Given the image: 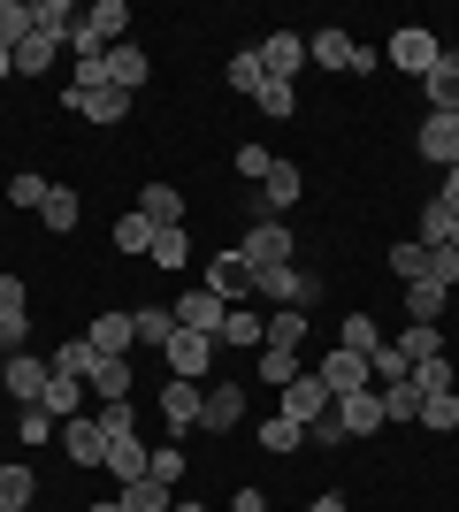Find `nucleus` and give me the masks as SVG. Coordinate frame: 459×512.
I'll return each instance as SVG.
<instances>
[{
  "label": "nucleus",
  "instance_id": "f257e3e1",
  "mask_svg": "<svg viewBox=\"0 0 459 512\" xmlns=\"http://www.w3.org/2000/svg\"><path fill=\"white\" fill-rule=\"evenodd\" d=\"M123 31H131V8H123V0H92L62 46L77 54V62H100V54H115V46H123Z\"/></svg>",
  "mask_w": 459,
  "mask_h": 512
},
{
  "label": "nucleus",
  "instance_id": "f03ea898",
  "mask_svg": "<svg viewBox=\"0 0 459 512\" xmlns=\"http://www.w3.org/2000/svg\"><path fill=\"white\" fill-rule=\"evenodd\" d=\"M253 291H261L268 306H314L322 299V276H314V268H261V276H253Z\"/></svg>",
  "mask_w": 459,
  "mask_h": 512
},
{
  "label": "nucleus",
  "instance_id": "7ed1b4c3",
  "mask_svg": "<svg viewBox=\"0 0 459 512\" xmlns=\"http://www.w3.org/2000/svg\"><path fill=\"white\" fill-rule=\"evenodd\" d=\"M383 54H391V62H398V69H406V77L421 85V77L437 69V54H444V46H437V31H429V23H398Z\"/></svg>",
  "mask_w": 459,
  "mask_h": 512
},
{
  "label": "nucleus",
  "instance_id": "20e7f679",
  "mask_svg": "<svg viewBox=\"0 0 459 512\" xmlns=\"http://www.w3.org/2000/svg\"><path fill=\"white\" fill-rule=\"evenodd\" d=\"M161 360H169L176 383H207V367H215V337H199V329H176Z\"/></svg>",
  "mask_w": 459,
  "mask_h": 512
},
{
  "label": "nucleus",
  "instance_id": "39448f33",
  "mask_svg": "<svg viewBox=\"0 0 459 512\" xmlns=\"http://www.w3.org/2000/svg\"><path fill=\"white\" fill-rule=\"evenodd\" d=\"M0 383H8V398H23V406H46V383H54V367H46L39 352H8Z\"/></svg>",
  "mask_w": 459,
  "mask_h": 512
},
{
  "label": "nucleus",
  "instance_id": "423d86ee",
  "mask_svg": "<svg viewBox=\"0 0 459 512\" xmlns=\"http://www.w3.org/2000/svg\"><path fill=\"white\" fill-rule=\"evenodd\" d=\"M238 253L253 260V276H261V268H291V230H284V222H253Z\"/></svg>",
  "mask_w": 459,
  "mask_h": 512
},
{
  "label": "nucleus",
  "instance_id": "0eeeda50",
  "mask_svg": "<svg viewBox=\"0 0 459 512\" xmlns=\"http://www.w3.org/2000/svg\"><path fill=\"white\" fill-rule=\"evenodd\" d=\"M207 291H215L222 306H238L245 291H253V260H245V253H230V245H222V253L207 260Z\"/></svg>",
  "mask_w": 459,
  "mask_h": 512
},
{
  "label": "nucleus",
  "instance_id": "6e6552de",
  "mask_svg": "<svg viewBox=\"0 0 459 512\" xmlns=\"http://www.w3.org/2000/svg\"><path fill=\"white\" fill-rule=\"evenodd\" d=\"M62 107H69V115H85V123H123V115H131V92H115V85L77 92V85H62Z\"/></svg>",
  "mask_w": 459,
  "mask_h": 512
},
{
  "label": "nucleus",
  "instance_id": "1a4fd4ad",
  "mask_svg": "<svg viewBox=\"0 0 459 512\" xmlns=\"http://www.w3.org/2000/svg\"><path fill=\"white\" fill-rule=\"evenodd\" d=\"M276 398H284V413H291V421H322V413L329 406H337V398H329V390H322V375H314V367H306V375H291V383L284 390H276Z\"/></svg>",
  "mask_w": 459,
  "mask_h": 512
},
{
  "label": "nucleus",
  "instance_id": "9d476101",
  "mask_svg": "<svg viewBox=\"0 0 459 512\" xmlns=\"http://www.w3.org/2000/svg\"><path fill=\"white\" fill-rule=\"evenodd\" d=\"M299 192H306V176L291 169V161H276V169L261 176V192H253V199H261V214H253V222H276L284 207H299Z\"/></svg>",
  "mask_w": 459,
  "mask_h": 512
},
{
  "label": "nucleus",
  "instance_id": "9b49d317",
  "mask_svg": "<svg viewBox=\"0 0 459 512\" xmlns=\"http://www.w3.org/2000/svg\"><path fill=\"white\" fill-rule=\"evenodd\" d=\"M62 451L77 467H108V428L92 421V413H77V421H62Z\"/></svg>",
  "mask_w": 459,
  "mask_h": 512
},
{
  "label": "nucleus",
  "instance_id": "f8f14e48",
  "mask_svg": "<svg viewBox=\"0 0 459 512\" xmlns=\"http://www.w3.org/2000/svg\"><path fill=\"white\" fill-rule=\"evenodd\" d=\"M314 375H322V390L329 398H352V390H368L375 375H368V360H360V352H345V344H337V352H329L322 367H314Z\"/></svg>",
  "mask_w": 459,
  "mask_h": 512
},
{
  "label": "nucleus",
  "instance_id": "ddd939ff",
  "mask_svg": "<svg viewBox=\"0 0 459 512\" xmlns=\"http://www.w3.org/2000/svg\"><path fill=\"white\" fill-rule=\"evenodd\" d=\"M253 54H261L268 85H291V77H299V69H306V39H291V31H276V39H261V46H253Z\"/></svg>",
  "mask_w": 459,
  "mask_h": 512
},
{
  "label": "nucleus",
  "instance_id": "4468645a",
  "mask_svg": "<svg viewBox=\"0 0 459 512\" xmlns=\"http://www.w3.org/2000/svg\"><path fill=\"white\" fill-rule=\"evenodd\" d=\"M238 421H245V383H215L207 398H199V428H215V436H230Z\"/></svg>",
  "mask_w": 459,
  "mask_h": 512
},
{
  "label": "nucleus",
  "instance_id": "2eb2a0df",
  "mask_svg": "<svg viewBox=\"0 0 459 512\" xmlns=\"http://www.w3.org/2000/svg\"><path fill=\"white\" fill-rule=\"evenodd\" d=\"M199 398H207V383H161V421H169V436H184V428H199Z\"/></svg>",
  "mask_w": 459,
  "mask_h": 512
},
{
  "label": "nucleus",
  "instance_id": "dca6fc26",
  "mask_svg": "<svg viewBox=\"0 0 459 512\" xmlns=\"http://www.w3.org/2000/svg\"><path fill=\"white\" fill-rule=\"evenodd\" d=\"M421 92H429V115H459V46L437 54V69L421 77Z\"/></svg>",
  "mask_w": 459,
  "mask_h": 512
},
{
  "label": "nucleus",
  "instance_id": "f3484780",
  "mask_svg": "<svg viewBox=\"0 0 459 512\" xmlns=\"http://www.w3.org/2000/svg\"><path fill=\"white\" fill-rule=\"evenodd\" d=\"M169 314H176V329H199V337H215V329H222V314H230V306H222L215 291L199 283V291H184V299H176Z\"/></svg>",
  "mask_w": 459,
  "mask_h": 512
},
{
  "label": "nucleus",
  "instance_id": "a211bd4d",
  "mask_svg": "<svg viewBox=\"0 0 459 512\" xmlns=\"http://www.w3.org/2000/svg\"><path fill=\"white\" fill-rule=\"evenodd\" d=\"M337 421H345V436H375V428H391L383 421V390H352V398H337Z\"/></svg>",
  "mask_w": 459,
  "mask_h": 512
},
{
  "label": "nucleus",
  "instance_id": "6ab92c4d",
  "mask_svg": "<svg viewBox=\"0 0 459 512\" xmlns=\"http://www.w3.org/2000/svg\"><path fill=\"white\" fill-rule=\"evenodd\" d=\"M85 344L100 352V360H131V344H138V329H131V314H100L85 329Z\"/></svg>",
  "mask_w": 459,
  "mask_h": 512
},
{
  "label": "nucleus",
  "instance_id": "aec40b11",
  "mask_svg": "<svg viewBox=\"0 0 459 512\" xmlns=\"http://www.w3.org/2000/svg\"><path fill=\"white\" fill-rule=\"evenodd\" d=\"M421 161L459 169V115H429V123H421Z\"/></svg>",
  "mask_w": 459,
  "mask_h": 512
},
{
  "label": "nucleus",
  "instance_id": "412c9836",
  "mask_svg": "<svg viewBox=\"0 0 459 512\" xmlns=\"http://www.w3.org/2000/svg\"><path fill=\"white\" fill-rule=\"evenodd\" d=\"M261 329H268V314L230 306V314H222V329H215V352H238V344H253V352H261Z\"/></svg>",
  "mask_w": 459,
  "mask_h": 512
},
{
  "label": "nucleus",
  "instance_id": "4be33fe9",
  "mask_svg": "<svg viewBox=\"0 0 459 512\" xmlns=\"http://www.w3.org/2000/svg\"><path fill=\"white\" fill-rule=\"evenodd\" d=\"M138 214H146L153 230H176V222H184V192H176V184H146V192H138Z\"/></svg>",
  "mask_w": 459,
  "mask_h": 512
},
{
  "label": "nucleus",
  "instance_id": "5701e85b",
  "mask_svg": "<svg viewBox=\"0 0 459 512\" xmlns=\"http://www.w3.org/2000/svg\"><path fill=\"white\" fill-rule=\"evenodd\" d=\"M352 31H337V23H329V31H314V39H306V62H322V69H352Z\"/></svg>",
  "mask_w": 459,
  "mask_h": 512
},
{
  "label": "nucleus",
  "instance_id": "b1692460",
  "mask_svg": "<svg viewBox=\"0 0 459 512\" xmlns=\"http://www.w3.org/2000/svg\"><path fill=\"white\" fill-rule=\"evenodd\" d=\"M85 390H100V406H108V398H131V390H138V375H131V360H92Z\"/></svg>",
  "mask_w": 459,
  "mask_h": 512
},
{
  "label": "nucleus",
  "instance_id": "393cba45",
  "mask_svg": "<svg viewBox=\"0 0 459 512\" xmlns=\"http://www.w3.org/2000/svg\"><path fill=\"white\" fill-rule=\"evenodd\" d=\"M261 344H268V352H299V344H306V314H299V306H276L268 329H261Z\"/></svg>",
  "mask_w": 459,
  "mask_h": 512
},
{
  "label": "nucleus",
  "instance_id": "a878e982",
  "mask_svg": "<svg viewBox=\"0 0 459 512\" xmlns=\"http://www.w3.org/2000/svg\"><path fill=\"white\" fill-rule=\"evenodd\" d=\"M146 69H153V62H146V54H138L131 39H123V46H115V54H108V85H115V92H138V85H146Z\"/></svg>",
  "mask_w": 459,
  "mask_h": 512
},
{
  "label": "nucleus",
  "instance_id": "bb28decb",
  "mask_svg": "<svg viewBox=\"0 0 459 512\" xmlns=\"http://www.w3.org/2000/svg\"><path fill=\"white\" fill-rule=\"evenodd\" d=\"M108 474H115V490L138 482V474H146V444H138V436H108Z\"/></svg>",
  "mask_w": 459,
  "mask_h": 512
},
{
  "label": "nucleus",
  "instance_id": "cd10ccee",
  "mask_svg": "<svg viewBox=\"0 0 459 512\" xmlns=\"http://www.w3.org/2000/svg\"><path fill=\"white\" fill-rule=\"evenodd\" d=\"M444 306H452V291H444V283H429V276H421V283H406V314H414V321H429V329H437V314H444Z\"/></svg>",
  "mask_w": 459,
  "mask_h": 512
},
{
  "label": "nucleus",
  "instance_id": "c85d7f7f",
  "mask_svg": "<svg viewBox=\"0 0 459 512\" xmlns=\"http://www.w3.org/2000/svg\"><path fill=\"white\" fill-rule=\"evenodd\" d=\"M421 245H429V253H437V245H459V214L444 207V199L421 207Z\"/></svg>",
  "mask_w": 459,
  "mask_h": 512
},
{
  "label": "nucleus",
  "instance_id": "c756f323",
  "mask_svg": "<svg viewBox=\"0 0 459 512\" xmlns=\"http://www.w3.org/2000/svg\"><path fill=\"white\" fill-rule=\"evenodd\" d=\"M131 329H138V344L169 352V337H176V314H169V306H138V314H131Z\"/></svg>",
  "mask_w": 459,
  "mask_h": 512
},
{
  "label": "nucleus",
  "instance_id": "7c9ffc66",
  "mask_svg": "<svg viewBox=\"0 0 459 512\" xmlns=\"http://www.w3.org/2000/svg\"><path fill=\"white\" fill-rule=\"evenodd\" d=\"M54 54H62V39H46V31H31V39L16 46V77H46V69H54Z\"/></svg>",
  "mask_w": 459,
  "mask_h": 512
},
{
  "label": "nucleus",
  "instance_id": "2f4dec72",
  "mask_svg": "<svg viewBox=\"0 0 459 512\" xmlns=\"http://www.w3.org/2000/svg\"><path fill=\"white\" fill-rule=\"evenodd\" d=\"M31 31H46V39H69V31H77V8H69V0H31Z\"/></svg>",
  "mask_w": 459,
  "mask_h": 512
},
{
  "label": "nucleus",
  "instance_id": "473e14b6",
  "mask_svg": "<svg viewBox=\"0 0 459 512\" xmlns=\"http://www.w3.org/2000/svg\"><path fill=\"white\" fill-rule=\"evenodd\" d=\"M398 352H406V360H444V329H429V321H406V329H398Z\"/></svg>",
  "mask_w": 459,
  "mask_h": 512
},
{
  "label": "nucleus",
  "instance_id": "72a5a7b5",
  "mask_svg": "<svg viewBox=\"0 0 459 512\" xmlns=\"http://www.w3.org/2000/svg\"><path fill=\"white\" fill-rule=\"evenodd\" d=\"M261 451H276V459H291V451H306V428L291 421V413H276V421H261Z\"/></svg>",
  "mask_w": 459,
  "mask_h": 512
},
{
  "label": "nucleus",
  "instance_id": "f704fd0d",
  "mask_svg": "<svg viewBox=\"0 0 459 512\" xmlns=\"http://www.w3.org/2000/svg\"><path fill=\"white\" fill-rule=\"evenodd\" d=\"M184 260H192V237H184V222H176V230H153L146 268H184Z\"/></svg>",
  "mask_w": 459,
  "mask_h": 512
},
{
  "label": "nucleus",
  "instance_id": "c9c22d12",
  "mask_svg": "<svg viewBox=\"0 0 459 512\" xmlns=\"http://www.w3.org/2000/svg\"><path fill=\"white\" fill-rule=\"evenodd\" d=\"M77 214H85V199L69 192V184H54V192H46V207H39V222H46V230H77Z\"/></svg>",
  "mask_w": 459,
  "mask_h": 512
},
{
  "label": "nucleus",
  "instance_id": "e433bc0d",
  "mask_svg": "<svg viewBox=\"0 0 459 512\" xmlns=\"http://www.w3.org/2000/svg\"><path fill=\"white\" fill-rule=\"evenodd\" d=\"M31 497H39V474L31 467H0V512H23Z\"/></svg>",
  "mask_w": 459,
  "mask_h": 512
},
{
  "label": "nucleus",
  "instance_id": "4c0bfd02",
  "mask_svg": "<svg viewBox=\"0 0 459 512\" xmlns=\"http://www.w3.org/2000/svg\"><path fill=\"white\" fill-rule=\"evenodd\" d=\"M115 253H131V260H146V253H153V222H146L138 207L115 222Z\"/></svg>",
  "mask_w": 459,
  "mask_h": 512
},
{
  "label": "nucleus",
  "instance_id": "58836bf2",
  "mask_svg": "<svg viewBox=\"0 0 459 512\" xmlns=\"http://www.w3.org/2000/svg\"><path fill=\"white\" fill-rule=\"evenodd\" d=\"M421 428H429V436L459 428V390H429V398H421Z\"/></svg>",
  "mask_w": 459,
  "mask_h": 512
},
{
  "label": "nucleus",
  "instance_id": "ea45409f",
  "mask_svg": "<svg viewBox=\"0 0 459 512\" xmlns=\"http://www.w3.org/2000/svg\"><path fill=\"white\" fill-rule=\"evenodd\" d=\"M123 512H169V490H161V482H153V474H138V482H123Z\"/></svg>",
  "mask_w": 459,
  "mask_h": 512
},
{
  "label": "nucleus",
  "instance_id": "a19ab883",
  "mask_svg": "<svg viewBox=\"0 0 459 512\" xmlns=\"http://www.w3.org/2000/svg\"><path fill=\"white\" fill-rule=\"evenodd\" d=\"M77 406H85V383H77V375H54V383H46V413H54V421H77Z\"/></svg>",
  "mask_w": 459,
  "mask_h": 512
},
{
  "label": "nucleus",
  "instance_id": "79ce46f5",
  "mask_svg": "<svg viewBox=\"0 0 459 512\" xmlns=\"http://www.w3.org/2000/svg\"><path fill=\"white\" fill-rule=\"evenodd\" d=\"M23 39H31V0H0V46L16 54Z\"/></svg>",
  "mask_w": 459,
  "mask_h": 512
},
{
  "label": "nucleus",
  "instance_id": "37998d69",
  "mask_svg": "<svg viewBox=\"0 0 459 512\" xmlns=\"http://www.w3.org/2000/svg\"><path fill=\"white\" fill-rule=\"evenodd\" d=\"M261 85H268L261 54H253V46H245V54H230V92H253V100H261Z\"/></svg>",
  "mask_w": 459,
  "mask_h": 512
},
{
  "label": "nucleus",
  "instance_id": "c03bdc74",
  "mask_svg": "<svg viewBox=\"0 0 459 512\" xmlns=\"http://www.w3.org/2000/svg\"><path fill=\"white\" fill-rule=\"evenodd\" d=\"M391 268H398V283H421V276H429V245H421V237L391 245Z\"/></svg>",
  "mask_w": 459,
  "mask_h": 512
},
{
  "label": "nucleus",
  "instance_id": "a18cd8bd",
  "mask_svg": "<svg viewBox=\"0 0 459 512\" xmlns=\"http://www.w3.org/2000/svg\"><path fill=\"white\" fill-rule=\"evenodd\" d=\"M337 344H345V352H360V360H368L375 344H383V329H375L368 314H345V329H337Z\"/></svg>",
  "mask_w": 459,
  "mask_h": 512
},
{
  "label": "nucleus",
  "instance_id": "49530a36",
  "mask_svg": "<svg viewBox=\"0 0 459 512\" xmlns=\"http://www.w3.org/2000/svg\"><path fill=\"white\" fill-rule=\"evenodd\" d=\"M383 421H421V390L414 383H383Z\"/></svg>",
  "mask_w": 459,
  "mask_h": 512
},
{
  "label": "nucleus",
  "instance_id": "de8ad7c7",
  "mask_svg": "<svg viewBox=\"0 0 459 512\" xmlns=\"http://www.w3.org/2000/svg\"><path fill=\"white\" fill-rule=\"evenodd\" d=\"M92 360H100V352H92L85 337H69L62 352H54V375H77V383H85V375H92Z\"/></svg>",
  "mask_w": 459,
  "mask_h": 512
},
{
  "label": "nucleus",
  "instance_id": "09e8293b",
  "mask_svg": "<svg viewBox=\"0 0 459 512\" xmlns=\"http://www.w3.org/2000/svg\"><path fill=\"white\" fill-rule=\"evenodd\" d=\"M291 375H306V367H299V352H268V344H261V383H268V390H284Z\"/></svg>",
  "mask_w": 459,
  "mask_h": 512
},
{
  "label": "nucleus",
  "instance_id": "8fccbe9b",
  "mask_svg": "<svg viewBox=\"0 0 459 512\" xmlns=\"http://www.w3.org/2000/svg\"><path fill=\"white\" fill-rule=\"evenodd\" d=\"M406 383H414L421 398H429V390H459V383H452V360H414V375H406Z\"/></svg>",
  "mask_w": 459,
  "mask_h": 512
},
{
  "label": "nucleus",
  "instance_id": "3c124183",
  "mask_svg": "<svg viewBox=\"0 0 459 512\" xmlns=\"http://www.w3.org/2000/svg\"><path fill=\"white\" fill-rule=\"evenodd\" d=\"M146 474H153V482H161V490H169V482H184V451H176V444L146 451Z\"/></svg>",
  "mask_w": 459,
  "mask_h": 512
},
{
  "label": "nucleus",
  "instance_id": "603ef678",
  "mask_svg": "<svg viewBox=\"0 0 459 512\" xmlns=\"http://www.w3.org/2000/svg\"><path fill=\"white\" fill-rule=\"evenodd\" d=\"M92 421L108 428V436H138V413H131V398H108V406L92 413Z\"/></svg>",
  "mask_w": 459,
  "mask_h": 512
},
{
  "label": "nucleus",
  "instance_id": "864d4df0",
  "mask_svg": "<svg viewBox=\"0 0 459 512\" xmlns=\"http://www.w3.org/2000/svg\"><path fill=\"white\" fill-rule=\"evenodd\" d=\"M261 115L291 123V115H299V85H261Z\"/></svg>",
  "mask_w": 459,
  "mask_h": 512
},
{
  "label": "nucleus",
  "instance_id": "5fc2aeb1",
  "mask_svg": "<svg viewBox=\"0 0 459 512\" xmlns=\"http://www.w3.org/2000/svg\"><path fill=\"white\" fill-rule=\"evenodd\" d=\"M306 444H322V451H337V444H352L345 436V421H337V406L322 413V421H306Z\"/></svg>",
  "mask_w": 459,
  "mask_h": 512
},
{
  "label": "nucleus",
  "instance_id": "6e6d98bb",
  "mask_svg": "<svg viewBox=\"0 0 459 512\" xmlns=\"http://www.w3.org/2000/svg\"><path fill=\"white\" fill-rule=\"evenodd\" d=\"M429 283L459 291V245H437V253H429Z\"/></svg>",
  "mask_w": 459,
  "mask_h": 512
},
{
  "label": "nucleus",
  "instance_id": "4d7b16f0",
  "mask_svg": "<svg viewBox=\"0 0 459 512\" xmlns=\"http://www.w3.org/2000/svg\"><path fill=\"white\" fill-rule=\"evenodd\" d=\"M46 436H62V421L46 406H23V444H46Z\"/></svg>",
  "mask_w": 459,
  "mask_h": 512
},
{
  "label": "nucleus",
  "instance_id": "13d9d810",
  "mask_svg": "<svg viewBox=\"0 0 459 512\" xmlns=\"http://www.w3.org/2000/svg\"><path fill=\"white\" fill-rule=\"evenodd\" d=\"M46 192H54V184H46V176H31V169L8 184V199H16V207H46Z\"/></svg>",
  "mask_w": 459,
  "mask_h": 512
},
{
  "label": "nucleus",
  "instance_id": "bf43d9fd",
  "mask_svg": "<svg viewBox=\"0 0 459 512\" xmlns=\"http://www.w3.org/2000/svg\"><path fill=\"white\" fill-rule=\"evenodd\" d=\"M268 169H276V153H268V146H238V176H253V184H261Z\"/></svg>",
  "mask_w": 459,
  "mask_h": 512
},
{
  "label": "nucleus",
  "instance_id": "052dcab7",
  "mask_svg": "<svg viewBox=\"0 0 459 512\" xmlns=\"http://www.w3.org/2000/svg\"><path fill=\"white\" fill-rule=\"evenodd\" d=\"M108 85V54H100V62H77V92H100Z\"/></svg>",
  "mask_w": 459,
  "mask_h": 512
},
{
  "label": "nucleus",
  "instance_id": "680f3d73",
  "mask_svg": "<svg viewBox=\"0 0 459 512\" xmlns=\"http://www.w3.org/2000/svg\"><path fill=\"white\" fill-rule=\"evenodd\" d=\"M230 512H268V497L261 490H238V497H230Z\"/></svg>",
  "mask_w": 459,
  "mask_h": 512
},
{
  "label": "nucleus",
  "instance_id": "e2e57ef3",
  "mask_svg": "<svg viewBox=\"0 0 459 512\" xmlns=\"http://www.w3.org/2000/svg\"><path fill=\"white\" fill-rule=\"evenodd\" d=\"M437 199H444V207H452V214H459V169H444V184H437Z\"/></svg>",
  "mask_w": 459,
  "mask_h": 512
},
{
  "label": "nucleus",
  "instance_id": "0e129e2a",
  "mask_svg": "<svg viewBox=\"0 0 459 512\" xmlns=\"http://www.w3.org/2000/svg\"><path fill=\"white\" fill-rule=\"evenodd\" d=\"M306 512H352V505H345V497H337V490H322V497H314V505H306Z\"/></svg>",
  "mask_w": 459,
  "mask_h": 512
},
{
  "label": "nucleus",
  "instance_id": "69168bd1",
  "mask_svg": "<svg viewBox=\"0 0 459 512\" xmlns=\"http://www.w3.org/2000/svg\"><path fill=\"white\" fill-rule=\"evenodd\" d=\"M8 77H16V54H8V46H0V85H8Z\"/></svg>",
  "mask_w": 459,
  "mask_h": 512
},
{
  "label": "nucleus",
  "instance_id": "338daca9",
  "mask_svg": "<svg viewBox=\"0 0 459 512\" xmlns=\"http://www.w3.org/2000/svg\"><path fill=\"white\" fill-rule=\"evenodd\" d=\"M85 512H123V497H108V505H85Z\"/></svg>",
  "mask_w": 459,
  "mask_h": 512
},
{
  "label": "nucleus",
  "instance_id": "774afa93",
  "mask_svg": "<svg viewBox=\"0 0 459 512\" xmlns=\"http://www.w3.org/2000/svg\"><path fill=\"white\" fill-rule=\"evenodd\" d=\"M169 512H207V505H169Z\"/></svg>",
  "mask_w": 459,
  "mask_h": 512
}]
</instances>
